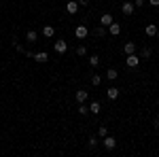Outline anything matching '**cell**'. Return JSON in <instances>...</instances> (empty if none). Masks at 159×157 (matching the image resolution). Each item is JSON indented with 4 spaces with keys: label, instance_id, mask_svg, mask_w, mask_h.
<instances>
[{
    "label": "cell",
    "instance_id": "cell-1",
    "mask_svg": "<svg viewBox=\"0 0 159 157\" xmlns=\"http://www.w3.org/2000/svg\"><path fill=\"white\" fill-rule=\"evenodd\" d=\"M102 145H104V149H108V151H112V149L117 146V140H115L112 136H104V138H102Z\"/></svg>",
    "mask_w": 159,
    "mask_h": 157
},
{
    "label": "cell",
    "instance_id": "cell-2",
    "mask_svg": "<svg viewBox=\"0 0 159 157\" xmlns=\"http://www.w3.org/2000/svg\"><path fill=\"white\" fill-rule=\"evenodd\" d=\"M125 64H127L129 68H136V66L140 64V58H138L136 53H129V55H127V60H125Z\"/></svg>",
    "mask_w": 159,
    "mask_h": 157
},
{
    "label": "cell",
    "instance_id": "cell-3",
    "mask_svg": "<svg viewBox=\"0 0 159 157\" xmlns=\"http://www.w3.org/2000/svg\"><path fill=\"white\" fill-rule=\"evenodd\" d=\"M134 9H136L134 2H129V0H125V2L121 4V11L125 13V15H132V13H134Z\"/></svg>",
    "mask_w": 159,
    "mask_h": 157
},
{
    "label": "cell",
    "instance_id": "cell-4",
    "mask_svg": "<svg viewBox=\"0 0 159 157\" xmlns=\"http://www.w3.org/2000/svg\"><path fill=\"white\" fill-rule=\"evenodd\" d=\"M74 34H76V38H85L87 34H89V30H87V25H76V30H74Z\"/></svg>",
    "mask_w": 159,
    "mask_h": 157
},
{
    "label": "cell",
    "instance_id": "cell-5",
    "mask_svg": "<svg viewBox=\"0 0 159 157\" xmlns=\"http://www.w3.org/2000/svg\"><path fill=\"white\" fill-rule=\"evenodd\" d=\"M66 11L70 13V15H76V13H79V2H76V0H70V2L66 4Z\"/></svg>",
    "mask_w": 159,
    "mask_h": 157
},
{
    "label": "cell",
    "instance_id": "cell-6",
    "mask_svg": "<svg viewBox=\"0 0 159 157\" xmlns=\"http://www.w3.org/2000/svg\"><path fill=\"white\" fill-rule=\"evenodd\" d=\"M34 62H38V64H45V62H49V55H47L45 51H38V53H34Z\"/></svg>",
    "mask_w": 159,
    "mask_h": 157
},
{
    "label": "cell",
    "instance_id": "cell-7",
    "mask_svg": "<svg viewBox=\"0 0 159 157\" xmlns=\"http://www.w3.org/2000/svg\"><path fill=\"white\" fill-rule=\"evenodd\" d=\"M108 32L112 34V36H119V34H121V25H119V24H115V21H112V24L108 25Z\"/></svg>",
    "mask_w": 159,
    "mask_h": 157
},
{
    "label": "cell",
    "instance_id": "cell-8",
    "mask_svg": "<svg viewBox=\"0 0 159 157\" xmlns=\"http://www.w3.org/2000/svg\"><path fill=\"white\" fill-rule=\"evenodd\" d=\"M66 49H68V43H66V40H57V43H55V51H57V53H66Z\"/></svg>",
    "mask_w": 159,
    "mask_h": 157
},
{
    "label": "cell",
    "instance_id": "cell-9",
    "mask_svg": "<svg viewBox=\"0 0 159 157\" xmlns=\"http://www.w3.org/2000/svg\"><path fill=\"white\" fill-rule=\"evenodd\" d=\"M106 79H108V81H117V79H119V72H117L115 68H108V70H106Z\"/></svg>",
    "mask_w": 159,
    "mask_h": 157
},
{
    "label": "cell",
    "instance_id": "cell-10",
    "mask_svg": "<svg viewBox=\"0 0 159 157\" xmlns=\"http://www.w3.org/2000/svg\"><path fill=\"white\" fill-rule=\"evenodd\" d=\"M144 32H147V36H155V34H157V25H155V24H148L147 28H144Z\"/></svg>",
    "mask_w": 159,
    "mask_h": 157
},
{
    "label": "cell",
    "instance_id": "cell-11",
    "mask_svg": "<svg viewBox=\"0 0 159 157\" xmlns=\"http://www.w3.org/2000/svg\"><path fill=\"white\" fill-rule=\"evenodd\" d=\"M87 96H89V94H87L85 89H79V91H76V102H79V104H81V102H85Z\"/></svg>",
    "mask_w": 159,
    "mask_h": 157
},
{
    "label": "cell",
    "instance_id": "cell-12",
    "mask_svg": "<svg viewBox=\"0 0 159 157\" xmlns=\"http://www.w3.org/2000/svg\"><path fill=\"white\" fill-rule=\"evenodd\" d=\"M100 24H102V25H110V24H112V15H110V13H104L102 19H100Z\"/></svg>",
    "mask_w": 159,
    "mask_h": 157
},
{
    "label": "cell",
    "instance_id": "cell-13",
    "mask_svg": "<svg viewBox=\"0 0 159 157\" xmlns=\"http://www.w3.org/2000/svg\"><path fill=\"white\" fill-rule=\"evenodd\" d=\"M106 96H108L110 100H117V98H119V89H117V87H108Z\"/></svg>",
    "mask_w": 159,
    "mask_h": 157
},
{
    "label": "cell",
    "instance_id": "cell-14",
    "mask_svg": "<svg viewBox=\"0 0 159 157\" xmlns=\"http://www.w3.org/2000/svg\"><path fill=\"white\" fill-rule=\"evenodd\" d=\"M43 34H45L47 38H51L53 34H55V28H53V25H45V28H43Z\"/></svg>",
    "mask_w": 159,
    "mask_h": 157
},
{
    "label": "cell",
    "instance_id": "cell-15",
    "mask_svg": "<svg viewBox=\"0 0 159 157\" xmlns=\"http://www.w3.org/2000/svg\"><path fill=\"white\" fill-rule=\"evenodd\" d=\"M100 110H102V106H100V102H91V104H89V113H93V115H98Z\"/></svg>",
    "mask_w": 159,
    "mask_h": 157
},
{
    "label": "cell",
    "instance_id": "cell-16",
    "mask_svg": "<svg viewBox=\"0 0 159 157\" xmlns=\"http://www.w3.org/2000/svg\"><path fill=\"white\" fill-rule=\"evenodd\" d=\"M25 38L30 40V43H36V38H38V34L34 32V30H28V34H25Z\"/></svg>",
    "mask_w": 159,
    "mask_h": 157
},
{
    "label": "cell",
    "instance_id": "cell-17",
    "mask_svg": "<svg viewBox=\"0 0 159 157\" xmlns=\"http://www.w3.org/2000/svg\"><path fill=\"white\" fill-rule=\"evenodd\" d=\"M123 51H125L127 55H129V53H136V45H134V43H127V45L123 47Z\"/></svg>",
    "mask_w": 159,
    "mask_h": 157
},
{
    "label": "cell",
    "instance_id": "cell-18",
    "mask_svg": "<svg viewBox=\"0 0 159 157\" xmlns=\"http://www.w3.org/2000/svg\"><path fill=\"white\" fill-rule=\"evenodd\" d=\"M76 55H81V58H83V55H87V47H85V45L76 47Z\"/></svg>",
    "mask_w": 159,
    "mask_h": 157
},
{
    "label": "cell",
    "instance_id": "cell-19",
    "mask_svg": "<svg viewBox=\"0 0 159 157\" xmlns=\"http://www.w3.org/2000/svg\"><path fill=\"white\" fill-rule=\"evenodd\" d=\"M98 136H100V138H104V136H108V130H106L104 125H100V130H98Z\"/></svg>",
    "mask_w": 159,
    "mask_h": 157
},
{
    "label": "cell",
    "instance_id": "cell-20",
    "mask_svg": "<svg viewBox=\"0 0 159 157\" xmlns=\"http://www.w3.org/2000/svg\"><path fill=\"white\" fill-rule=\"evenodd\" d=\"M102 83V76H100V74H93V76H91V85H100Z\"/></svg>",
    "mask_w": 159,
    "mask_h": 157
},
{
    "label": "cell",
    "instance_id": "cell-21",
    "mask_svg": "<svg viewBox=\"0 0 159 157\" xmlns=\"http://www.w3.org/2000/svg\"><path fill=\"white\" fill-rule=\"evenodd\" d=\"M79 113H81V115H87V113H89V106H85V102H81V106H79Z\"/></svg>",
    "mask_w": 159,
    "mask_h": 157
},
{
    "label": "cell",
    "instance_id": "cell-22",
    "mask_svg": "<svg viewBox=\"0 0 159 157\" xmlns=\"http://www.w3.org/2000/svg\"><path fill=\"white\" fill-rule=\"evenodd\" d=\"M93 36H104V25H100V28L93 30Z\"/></svg>",
    "mask_w": 159,
    "mask_h": 157
},
{
    "label": "cell",
    "instance_id": "cell-23",
    "mask_svg": "<svg viewBox=\"0 0 159 157\" xmlns=\"http://www.w3.org/2000/svg\"><path fill=\"white\" fill-rule=\"evenodd\" d=\"M89 64H91V66H98V64H100V58H98V55H91V58H89Z\"/></svg>",
    "mask_w": 159,
    "mask_h": 157
},
{
    "label": "cell",
    "instance_id": "cell-24",
    "mask_svg": "<svg viewBox=\"0 0 159 157\" xmlns=\"http://www.w3.org/2000/svg\"><path fill=\"white\" fill-rule=\"evenodd\" d=\"M87 145H89L91 149H93V146L98 145V138H89V140H87Z\"/></svg>",
    "mask_w": 159,
    "mask_h": 157
},
{
    "label": "cell",
    "instance_id": "cell-25",
    "mask_svg": "<svg viewBox=\"0 0 159 157\" xmlns=\"http://www.w3.org/2000/svg\"><path fill=\"white\" fill-rule=\"evenodd\" d=\"M142 58H151V49H148V47L142 49Z\"/></svg>",
    "mask_w": 159,
    "mask_h": 157
},
{
    "label": "cell",
    "instance_id": "cell-26",
    "mask_svg": "<svg viewBox=\"0 0 159 157\" xmlns=\"http://www.w3.org/2000/svg\"><path fill=\"white\" fill-rule=\"evenodd\" d=\"M76 2H79V7H87L89 4V0H76Z\"/></svg>",
    "mask_w": 159,
    "mask_h": 157
},
{
    "label": "cell",
    "instance_id": "cell-27",
    "mask_svg": "<svg viewBox=\"0 0 159 157\" xmlns=\"http://www.w3.org/2000/svg\"><path fill=\"white\" fill-rule=\"evenodd\" d=\"M151 2V7H159V0H148Z\"/></svg>",
    "mask_w": 159,
    "mask_h": 157
},
{
    "label": "cell",
    "instance_id": "cell-28",
    "mask_svg": "<svg viewBox=\"0 0 159 157\" xmlns=\"http://www.w3.org/2000/svg\"><path fill=\"white\" fill-rule=\"evenodd\" d=\"M142 4H144V0H136V4H134V7H142Z\"/></svg>",
    "mask_w": 159,
    "mask_h": 157
},
{
    "label": "cell",
    "instance_id": "cell-29",
    "mask_svg": "<svg viewBox=\"0 0 159 157\" xmlns=\"http://www.w3.org/2000/svg\"><path fill=\"white\" fill-rule=\"evenodd\" d=\"M155 36H157V40H159V30H157V34H155Z\"/></svg>",
    "mask_w": 159,
    "mask_h": 157
}]
</instances>
